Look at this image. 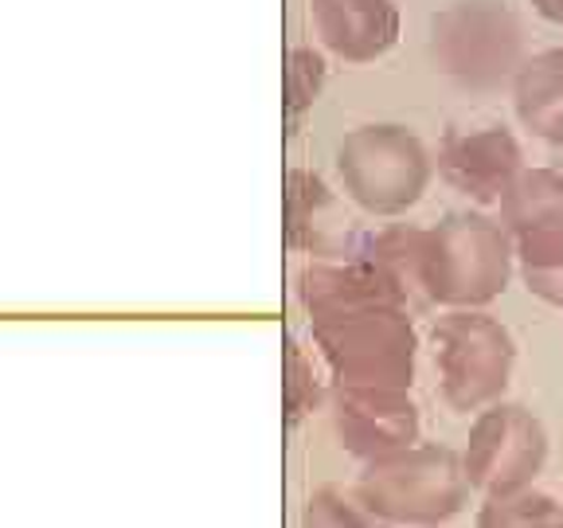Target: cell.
<instances>
[{
    "instance_id": "18",
    "label": "cell",
    "mask_w": 563,
    "mask_h": 528,
    "mask_svg": "<svg viewBox=\"0 0 563 528\" xmlns=\"http://www.w3.org/2000/svg\"><path fill=\"white\" fill-rule=\"evenodd\" d=\"M560 309H563V306H560Z\"/></svg>"
},
{
    "instance_id": "5",
    "label": "cell",
    "mask_w": 563,
    "mask_h": 528,
    "mask_svg": "<svg viewBox=\"0 0 563 528\" xmlns=\"http://www.w3.org/2000/svg\"><path fill=\"white\" fill-rule=\"evenodd\" d=\"M431 55L466 90H501L525 55V28L505 0H454L431 24Z\"/></svg>"
},
{
    "instance_id": "15",
    "label": "cell",
    "mask_w": 563,
    "mask_h": 528,
    "mask_svg": "<svg viewBox=\"0 0 563 528\" xmlns=\"http://www.w3.org/2000/svg\"><path fill=\"white\" fill-rule=\"evenodd\" d=\"M301 392H306V396L317 404V384H313V376H309L306 361H301L298 352H290V415H294V419L306 411V399H301Z\"/></svg>"
},
{
    "instance_id": "2",
    "label": "cell",
    "mask_w": 563,
    "mask_h": 528,
    "mask_svg": "<svg viewBox=\"0 0 563 528\" xmlns=\"http://www.w3.org/2000/svg\"><path fill=\"white\" fill-rule=\"evenodd\" d=\"M313 337L344 387H411L419 333L404 301H364L313 317Z\"/></svg>"
},
{
    "instance_id": "6",
    "label": "cell",
    "mask_w": 563,
    "mask_h": 528,
    "mask_svg": "<svg viewBox=\"0 0 563 528\" xmlns=\"http://www.w3.org/2000/svg\"><path fill=\"white\" fill-rule=\"evenodd\" d=\"M501 223L528 294L548 306H563V173L544 165L520 168L501 196Z\"/></svg>"
},
{
    "instance_id": "16",
    "label": "cell",
    "mask_w": 563,
    "mask_h": 528,
    "mask_svg": "<svg viewBox=\"0 0 563 528\" xmlns=\"http://www.w3.org/2000/svg\"><path fill=\"white\" fill-rule=\"evenodd\" d=\"M528 4H532V9H537L544 20H552V24H560V4H563V0H528Z\"/></svg>"
},
{
    "instance_id": "17",
    "label": "cell",
    "mask_w": 563,
    "mask_h": 528,
    "mask_svg": "<svg viewBox=\"0 0 563 528\" xmlns=\"http://www.w3.org/2000/svg\"><path fill=\"white\" fill-rule=\"evenodd\" d=\"M560 24H563V4H560Z\"/></svg>"
},
{
    "instance_id": "7",
    "label": "cell",
    "mask_w": 563,
    "mask_h": 528,
    "mask_svg": "<svg viewBox=\"0 0 563 528\" xmlns=\"http://www.w3.org/2000/svg\"><path fill=\"white\" fill-rule=\"evenodd\" d=\"M336 165L352 200L376 216H399L415 208L434 173L427 145L407 125H364L349 133Z\"/></svg>"
},
{
    "instance_id": "8",
    "label": "cell",
    "mask_w": 563,
    "mask_h": 528,
    "mask_svg": "<svg viewBox=\"0 0 563 528\" xmlns=\"http://www.w3.org/2000/svg\"><path fill=\"white\" fill-rule=\"evenodd\" d=\"M548 462V431L537 415L520 404H497L474 411L470 439L462 450V470L470 490L501 493L532 485Z\"/></svg>"
},
{
    "instance_id": "13",
    "label": "cell",
    "mask_w": 563,
    "mask_h": 528,
    "mask_svg": "<svg viewBox=\"0 0 563 528\" xmlns=\"http://www.w3.org/2000/svg\"><path fill=\"white\" fill-rule=\"evenodd\" d=\"M477 525L482 528H560L563 525V505L552 493L532 485H517V490L501 493H482L477 505Z\"/></svg>"
},
{
    "instance_id": "12",
    "label": "cell",
    "mask_w": 563,
    "mask_h": 528,
    "mask_svg": "<svg viewBox=\"0 0 563 528\" xmlns=\"http://www.w3.org/2000/svg\"><path fill=\"white\" fill-rule=\"evenodd\" d=\"M509 87L520 125L548 145H563V47L528 55Z\"/></svg>"
},
{
    "instance_id": "14",
    "label": "cell",
    "mask_w": 563,
    "mask_h": 528,
    "mask_svg": "<svg viewBox=\"0 0 563 528\" xmlns=\"http://www.w3.org/2000/svg\"><path fill=\"white\" fill-rule=\"evenodd\" d=\"M321 79H325V63L313 52H294L290 59V106L294 110H306L309 102L321 90Z\"/></svg>"
},
{
    "instance_id": "1",
    "label": "cell",
    "mask_w": 563,
    "mask_h": 528,
    "mask_svg": "<svg viewBox=\"0 0 563 528\" xmlns=\"http://www.w3.org/2000/svg\"><path fill=\"white\" fill-rule=\"evenodd\" d=\"M512 239L485 211H450L427 228L422 246V298L442 309H489L509 290Z\"/></svg>"
},
{
    "instance_id": "9",
    "label": "cell",
    "mask_w": 563,
    "mask_h": 528,
    "mask_svg": "<svg viewBox=\"0 0 563 528\" xmlns=\"http://www.w3.org/2000/svg\"><path fill=\"white\" fill-rule=\"evenodd\" d=\"M520 168H525V150L512 130L497 122L454 125L439 145L442 180L474 204H501Z\"/></svg>"
},
{
    "instance_id": "3",
    "label": "cell",
    "mask_w": 563,
    "mask_h": 528,
    "mask_svg": "<svg viewBox=\"0 0 563 528\" xmlns=\"http://www.w3.org/2000/svg\"><path fill=\"white\" fill-rule=\"evenodd\" d=\"M361 505L387 525H442L470 502L462 454L439 442H411L396 454L372 458L364 470Z\"/></svg>"
},
{
    "instance_id": "11",
    "label": "cell",
    "mask_w": 563,
    "mask_h": 528,
    "mask_svg": "<svg viewBox=\"0 0 563 528\" xmlns=\"http://www.w3.org/2000/svg\"><path fill=\"white\" fill-rule=\"evenodd\" d=\"M313 24L349 63L379 59L399 40V12L391 0H313Z\"/></svg>"
},
{
    "instance_id": "4",
    "label": "cell",
    "mask_w": 563,
    "mask_h": 528,
    "mask_svg": "<svg viewBox=\"0 0 563 528\" xmlns=\"http://www.w3.org/2000/svg\"><path fill=\"white\" fill-rule=\"evenodd\" d=\"M442 399L470 415L505 399L517 369V341L489 309H446L431 329Z\"/></svg>"
},
{
    "instance_id": "10",
    "label": "cell",
    "mask_w": 563,
    "mask_h": 528,
    "mask_svg": "<svg viewBox=\"0 0 563 528\" xmlns=\"http://www.w3.org/2000/svg\"><path fill=\"white\" fill-rule=\"evenodd\" d=\"M336 435L344 450L384 458L419 442V407L407 387H344L336 392Z\"/></svg>"
}]
</instances>
